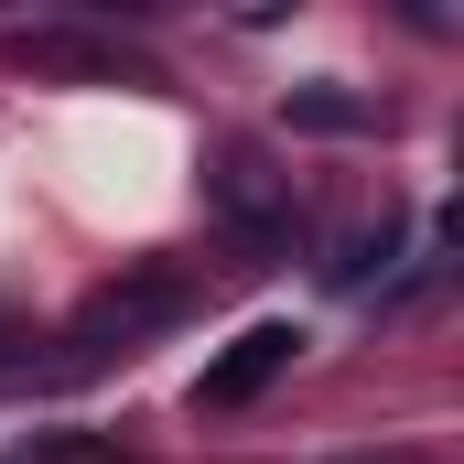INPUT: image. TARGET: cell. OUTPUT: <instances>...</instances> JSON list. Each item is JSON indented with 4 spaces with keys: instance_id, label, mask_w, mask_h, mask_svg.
<instances>
[{
    "instance_id": "cell-1",
    "label": "cell",
    "mask_w": 464,
    "mask_h": 464,
    "mask_svg": "<svg viewBox=\"0 0 464 464\" xmlns=\"http://www.w3.org/2000/svg\"><path fill=\"white\" fill-rule=\"evenodd\" d=\"M173 314H184V281H173V270H140V281H109V292L76 314L65 346H76V356H130L140 335H162Z\"/></svg>"
},
{
    "instance_id": "cell-2",
    "label": "cell",
    "mask_w": 464,
    "mask_h": 464,
    "mask_svg": "<svg viewBox=\"0 0 464 464\" xmlns=\"http://www.w3.org/2000/svg\"><path fill=\"white\" fill-rule=\"evenodd\" d=\"M217 217L237 227V248H292V173H270L248 140L217 151Z\"/></svg>"
},
{
    "instance_id": "cell-3",
    "label": "cell",
    "mask_w": 464,
    "mask_h": 464,
    "mask_svg": "<svg viewBox=\"0 0 464 464\" xmlns=\"http://www.w3.org/2000/svg\"><path fill=\"white\" fill-rule=\"evenodd\" d=\"M11 54L33 65V76H87V87H162V65L151 54H130L109 33H11Z\"/></svg>"
},
{
    "instance_id": "cell-4",
    "label": "cell",
    "mask_w": 464,
    "mask_h": 464,
    "mask_svg": "<svg viewBox=\"0 0 464 464\" xmlns=\"http://www.w3.org/2000/svg\"><path fill=\"white\" fill-rule=\"evenodd\" d=\"M292 356H303V335H292V324H248L227 356H206V378H195V411H248V400H259V389H270Z\"/></svg>"
},
{
    "instance_id": "cell-5",
    "label": "cell",
    "mask_w": 464,
    "mask_h": 464,
    "mask_svg": "<svg viewBox=\"0 0 464 464\" xmlns=\"http://www.w3.org/2000/svg\"><path fill=\"white\" fill-rule=\"evenodd\" d=\"M378 98H356V87H335V76H314V87H292V130H378Z\"/></svg>"
},
{
    "instance_id": "cell-6",
    "label": "cell",
    "mask_w": 464,
    "mask_h": 464,
    "mask_svg": "<svg viewBox=\"0 0 464 464\" xmlns=\"http://www.w3.org/2000/svg\"><path fill=\"white\" fill-rule=\"evenodd\" d=\"M389 237H400V227H389V217H378V227H356L346 248H335V259H324V270H335V281H346V292H356V281H367V270H389Z\"/></svg>"
}]
</instances>
